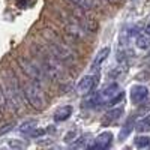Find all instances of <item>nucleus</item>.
I'll return each instance as SVG.
<instances>
[{"mask_svg":"<svg viewBox=\"0 0 150 150\" xmlns=\"http://www.w3.org/2000/svg\"><path fill=\"white\" fill-rule=\"evenodd\" d=\"M135 128V125H134V119H129L128 122H126V125H125V129H122V132H120V140H123V138H126V137L132 132V129Z\"/></svg>","mask_w":150,"mask_h":150,"instance_id":"obj_16","label":"nucleus"},{"mask_svg":"<svg viewBox=\"0 0 150 150\" xmlns=\"http://www.w3.org/2000/svg\"><path fill=\"white\" fill-rule=\"evenodd\" d=\"M5 92H6V96H8V101H9V105L11 108L17 111V112H21L24 110V92L23 89H20V86L17 83V78L14 77L12 72H6L5 75Z\"/></svg>","mask_w":150,"mask_h":150,"instance_id":"obj_3","label":"nucleus"},{"mask_svg":"<svg viewBox=\"0 0 150 150\" xmlns=\"http://www.w3.org/2000/svg\"><path fill=\"white\" fill-rule=\"evenodd\" d=\"M108 54H110V48H108V47H105V48H102V50H99V53L96 54V57H95V60H93V63H92V71H98L99 66L102 65V62L108 57Z\"/></svg>","mask_w":150,"mask_h":150,"instance_id":"obj_10","label":"nucleus"},{"mask_svg":"<svg viewBox=\"0 0 150 150\" xmlns=\"http://www.w3.org/2000/svg\"><path fill=\"white\" fill-rule=\"evenodd\" d=\"M112 143V134L111 132H102L99 134V137L95 140V143L90 146V149H95V150H104V149H108Z\"/></svg>","mask_w":150,"mask_h":150,"instance_id":"obj_9","label":"nucleus"},{"mask_svg":"<svg viewBox=\"0 0 150 150\" xmlns=\"http://www.w3.org/2000/svg\"><path fill=\"white\" fill-rule=\"evenodd\" d=\"M147 96H149V89L146 86H141V84L132 86V89H131V101L134 104H141Z\"/></svg>","mask_w":150,"mask_h":150,"instance_id":"obj_8","label":"nucleus"},{"mask_svg":"<svg viewBox=\"0 0 150 150\" xmlns=\"http://www.w3.org/2000/svg\"><path fill=\"white\" fill-rule=\"evenodd\" d=\"M2 114H3V110L0 108V119H2Z\"/></svg>","mask_w":150,"mask_h":150,"instance_id":"obj_23","label":"nucleus"},{"mask_svg":"<svg viewBox=\"0 0 150 150\" xmlns=\"http://www.w3.org/2000/svg\"><path fill=\"white\" fill-rule=\"evenodd\" d=\"M96 84H98V75H86L77 86V93L80 95L90 93L96 87Z\"/></svg>","mask_w":150,"mask_h":150,"instance_id":"obj_7","label":"nucleus"},{"mask_svg":"<svg viewBox=\"0 0 150 150\" xmlns=\"http://www.w3.org/2000/svg\"><path fill=\"white\" fill-rule=\"evenodd\" d=\"M32 50L36 56V62L38 65L42 68V71L45 72V75L48 78H51L54 81H62L65 78V71L62 66V62L51 53V50H45L42 47H38L36 44L32 45Z\"/></svg>","mask_w":150,"mask_h":150,"instance_id":"obj_1","label":"nucleus"},{"mask_svg":"<svg viewBox=\"0 0 150 150\" xmlns=\"http://www.w3.org/2000/svg\"><path fill=\"white\" fill-rule=\"evenodd\" d=\"M137 47L141 48V50H149L150 48V33L149 32H143L138 38H137Z\"/></svg>","mask_w":150,"mask_h":150,"instance_id":"obj_13","label":"nucleus"},{"mask_svg":"<svg viewBox=\"0 0 150 150\" xmlns=\"http://www.w3.org/2000/svg\"><path fill=\"white\" fill-rule=\"evenodd\" d=\"M18 63H20V68L23 69V72L26 74L32 81L41 84V86L47 81L48 77L45 75V72L42 71V68L38 65L36 60H30L27 57H23L21 56V57H18Z\"/></svg>","mask_w":150,"mask_h":150,"instance_id":"obj_5","label":"nucleus"},{"mask_svg":"<svg viewBox=\"0 0 150 150\" xmlns=\"http://www.w3.org/2000/svg\"><path fill=\"white\" fill-rule=\"evenodd\" d=\"M23 92L26 96V101L35 108V110H44L47 105L44 92L41 89V84L38 83H26L23 86Z\"/></svg>","mask_w":150,"mask_h":150,"instance_id":"obj_4","label":"nucleus"},{"mask_svg":"<svg viewBox=\"0 0 150 150\" xmlns=\"http://www.w3.org/2000/svg\"><path fill=\"white\" fill-rule=\"evenodd\" d=\"M69 2H71L72 5H75L77 8L83 9V11L90 9V2H89V0H69Z\"/></svg>","mask_w":150,"mask_h":150,"instance_id":"obj_19","label":"nucleus"},{"mask_svg":"<svg viewBox=\"0 0 150 150\" xmlns=\"http://www.w3.org/2000/svg\"><path fill=\"white\" fill-rule=\"evenodd\" d=\"M134 143H135L137 147H140V149H147V147H150V137L140 135V137H137V138L134 140Z\"/></svg>","mask_w":150,"mask_h":150,"instance_id":"obj_14","label":"nucleus"},{"mask_svg":"<svg viewBox=\"0 0 150 150\" xmlns=\"http://www.w3.org/2000/svg\"><path fill=\"white\" fill-rule=\"evenodd\" d=\"M108 2H110V3H117L119 0H108Z\"/></svg>","mask_w":150,"mask_h":150,"instance_id":"obj_22","label":"nucleus"},{"mask_svg":"<svg viewBox=\"0 0 150 150\" xmlns=\"http://www.w3.org/2000/svg\"><path fill=\"white\" fill-rule=\"evenodd\" d=\"M14 126H15V123H6V125H3V126L0 128V135H5V134L11 132L12 129H14Z\"/></svg>","mask_w":150,"mask_h":150,"instance_id":"obj_20","label":"nucleus"},{"mask_svg":"<svg viewBox=\"0 0 150 150\" xmlns=\"http://www.w3.org/2000/svg\"><path fill=\"white\" fill-rule=\"evenodd\" d=\"M96 99H98L99 104L104 105V104H112V102L120 101V99H123V95L120 92V87L116 83H112V84H108L107 87H104V89L99 92Z\"/></svg>","mask_w":150,"mask_h":150,"instance_id":"obj_6","label":"nucleus"},{"mask_svg":"<svg viewBox=\"0 0 150 150\" xmlns=\"http://www.w3.org/2000/svg\"><path fill=\"white\" fill-rule=\"evenodd\" d=\"M9 107V101H8V96H6V92L5 89L2 87V84H0V108H2L3 111Z\"/></svg>","mask_w":150,"mask_h":150,"instance_id":"obj_17","label":"nucleus"},{"mask_svg":"<svg viewBox=\"0 0 150 150\" xmlns=\"http://www.w3.org/2000/svg\"><path fill=\"white\" fill-rule=\"evenodd\" d=\"M138 131H146V129H150V114H147L144 119H141L138 123H137V128Z\"/></svg>","mask_w":150,"mask_h":150,"instance_id":"obj_18","label":"nucleus"},{"mask_svg":"<svg viewBox=\"0 0 150 150\" xmlns=\"http://www.w3.org/2000/svg\"><path fill=\"white\" fill-rule=\"evenodd\" d=\"M9 147H12V149H23V147H26V143H20L17 140H12V141H9Z\"/></svg>","mask_w":150,"mask_h":150,"instance_id":"obj_21","label":"nucleus"},{"mask_svg":"<svg viewBox=\"0 0 150 150\" xmlns=\"http://www.w3.org/2000/svg\"><path fill=\"white\" fill-rule=\"evenodd\" d=\"M123 114V108H116V110H111L108 111L107 114L104 116V120H102V125H110L112 122H116L120 116Z\"/></svg>","mask_w":150,"mask_h":150,"instance_id":"obj_12","label":"nucleus"},{"mask_svg":"<svg viewBox=\"0 0 150 150\" xmlns=\"http://www.w3.org/2000/svg\"><path fill=\"white\" fill-rule=\"evenodd\" d=\"M36 128V120H26L21 126H20V132L23 134H30L33 129Z\"/></svg>","mask_w":150,"mask_h":150,"instance_id":"obj_15","label":"nucleus"},{"mask_svg":"<svg viewBox=\"0 0 150 150\" xmlns=\"http://www.w3.org/2000/svg\"><path fill=\"white\" fill-rule=\"evenodd\" d=\"M71 114H72V107H71V105L60 107V108L54 112V120H56V122H65V120L69 119Z\"/></svg>","mask_w":150,"mask_h":150,"instance_id":"obj_11","label":"nucleus"},{"mask_svg":"<svg viewBox=\"0 0 150 150\" xmlns=\"http://www.w3.org/2000/svg\"><path fill=\"white\" fill-rule=\"evenodd\" d=\"M42 35L48 42V48L51 50V53L62 62V63H74L75 62V54L69 50V47L62 42L60 38L53 32V30H44Z\"/></svg>","mask_w":150,"mask_h":150,"instance_id":"obj_2","label":"nucleus"}]
</instances>
